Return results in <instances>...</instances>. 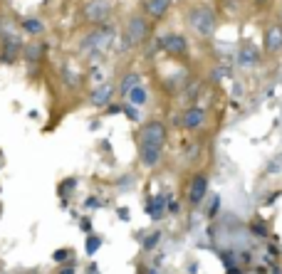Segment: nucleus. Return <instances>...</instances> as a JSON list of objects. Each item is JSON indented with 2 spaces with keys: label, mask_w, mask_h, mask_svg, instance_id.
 Returning <instances> with one entry per match:
<instances>
[{
  "label": "nucleus",
  "mask_w": 282,
  "mask_h": 274,
  "mask_svg": "<svg viewBox=\"0 0 282 274\" xmlns=\"http://www.w3.org/2000/svg\"><path fill=\"white\" fill-rule=\"evenodd\" d=\"M159 240H161V232H151V235L144 240V244H141V247H144V249H154V247L159 244Z\"/></svg>",
  "instance_id": "a211bd4d"
},
{
  "label": "nucleus",
  "mask_w": 282,
  "mask_h": 274,
  "mask_svg": "<svg viewBox=\"0 0 282 274\" xmlns=\"http://www.w3.org/2000/svg\"><path fill=\"white\" fill-rule=\"evenodd\" d=\"M149 33H151V28H149V23H146L144 18H141V15L129 18L126 30H124L126 45H129V47H139V45H144V42L149 40Z\"/></svg>",
  "instance_id": "20e7f679"
},
{
  "label": "nucleus",
  "mask_w": 282,
  "mask_h": 274,
  "mask_svg": "<svg viewBox=\"0 0 282 274\" xmlns=\"http://www.w3.org/2000/svg\"><path fill=\"white\" fill-rule=\"evenodd\" d=\"M166 195H156V198H151V203L146 205V210L151 212V217L154 220H161V215H164V210H166Z\"/></svg>",
  "instance_id": "4468645a"
},
{
  "label": "nucleus",
  "mask_w": 282,
  "mask_h": 274,
  "mask_svg": "<svg viewBox=\"0 0 282 274\" xmlns=\"http://www.w3.org/2000/svg\"><path fill=\"white\" fill-rule=\"evenodd\" d=\"M79 227H82V230H84V232H89V230H92V225H89V220H84V222H82V225H79Z\"/></svg>",
  "instance_id": "a878e982"
},
{
  "label": "nucleus",
  "mask_w": 282,
  "mask_h": 274,
  "mask_svg": "<svg viewBox=\"0 0 282 274\" xmlns=\"http://www.w3.org/2000/svg\"><path fill=\"white\" fill-rule=\"evenodd\" d=\"M252 232H255V235H260V237H265V235H267L265 222H262V220H255V222H252Z\"/></svg>",
  "instance_id": "aec40b11"
},
{
  "label": "nucleus",
  "mask_w": 282,
  "mask_h": 274,
  "mask_svg": "<svg viewBox=\"0 0 282 274\" xmlns=\"http://www.w3.org/2000/svg\"><path fill=\"white\" fill-rule=\"evenodd\" d=\"M228 274H240V272H238V269H230V272H228Z\"/></svg>",
  "instance_id": "cd10ccee"
},
{
  "label": "nucleus",
  "mask_w": 282,
  "mask_h": 274,
  "mask_svg": "<svg viewBox=\"0 0 282 274\" xmlns=\"http://www.w3.org/2000/svg\"><path fill=\"white\" fill-rule=\"evenodd\" d=\"M262 47H265V52H270V55L282 52V25H280V23H275V25H270V28L265 30Z\"/></svg>",
  "instance_id": "6e6552de"
},
{
  "label": "nucleus",
  "mask_w": 282,
  "mask_h": 274,
  "mask_svg": "<svg viewBox=\"0 0 282 274\" xmlns=\"http://www.w3.org/2000/svg\"><path fill=\"white\" fill-rule=\"evenodd\" d=\"M159 45L171 55V57H183L186 52H188V40L183 37V35H166V37H161L159 40Z\"/></svg>",
  "instance_id": "0eeeda50"
},
{
  "label": "nucleus",
  "mask_w": 282,
  "mask_h": 274,
  "mask_svg": "<svg viewBox=\"0 0 282 274\" xmlns=\"http://www.w3.org/2000/svg\"><path fill=\"white\" fill-rule=\"evenodd\" d=\"M99 247H102V237H94V235H92V237L87 240V254H94Z\"/></svg>",
  "instance_id": "6ab92c4d"
},
{
  "label": "nucleus",
  "mask_w": 282,
  "mask_h": 274,
  "mask_svg": "<svg viewBox=\"0 0 282 274\" xmlns=\"http://www.w3.org/2000/svg\"><path fill=\"white\" fill-rule=\"evenodd\" d=\"M87 205H89V207H99V205H102V203H99V200H97V198H89V200H87Z\"/></svg>",
  "instance_id": "5701e85b"
},
{
  "label": "nucleus",
  "mask_w": 282,
  "mask_h": 274,
  "mask_svg": "<svg viewBox=\"0 0 282 274\" xmlns=\"http://www.w3.org/2000/svg\"><path fill=\"white\" fill-rule=\"evenodd\" d=\"M164 143H166V126L161 121H149V124L141 126L139 148H159V151H164Z\"/></svg>",
  "instance_id": "7ed1b4c3"
},
{
  "label": "nucleus",
  "mask_w": 282,
  "mask_h": 274,
  "mask_svg": "<svg viewBox=\"0 0 282 274\" xmlns=\"http://www.w3.org/2000/svg\"><path fill=\"white\" fill-rule=\"evenodd\" d=\"M235 62L240 69H252L260 65V50L252 45V42H243L238 47V55H235Z\"/></svg>",
  "instance_id": "423d86ee"
},
{
  "label": "nucleus",
  "mask_w": 282,
  "mask_h": 274,
  "mask_svg": "<svg viewBox=\"0 0 282 274\" xmlns=\"http://www.w3.org/2000/svg\"><path fill=\"white\" fill-rule=\"evenodd\" d=\"M203 124H206V111H203L201 106L186 109V111L181 114V119H178V126H183V129H188V131H196V129H201Z\"/></svg>",
  "instance_id": "1a4fd4ad"
},
{
  "label": "nucleus",
  "mask_w": 282,
  "mask_h": 274,
  "mask_svg": "<svg viewBox=\"0 0 282 274\" xmlns=\"http://www.w3.org/2000/svg\"><path fill=\"white\" fill-rule=\"evenodd\" d=\"M67 257H70V252H67V249H57V252L52 254V259H55V262H60V264H65V262H67Z\"/></svg>",
  "instance_id": "412c9836"
},
{
  "label": "nucleus",
  "mask_w": 282,
  "mask_h": 274,
  "mask_svg": "<svg viewBox=\"0 0 282 274\" xmlns=\"http://www.w3.org/2000/svg\"><path fill=\"white\" fill-rule=\"evenodd\" d=\"M149 274H161V272H156V269H151V272H149Z\"/></svg>",
  "instance_id": "c85d7f7f"
},
{
  "label": "nucleus",
  "mask_w": 282,
  "mask_h": 274,
  "mask_svg": "<svg viewBox=\"0 0 282 274\" xmlns=\"http://www.w3.org/2000/svg\"><path fill=\"white\" fill-rule=\"evenodd\" d=\"M60 274H74V269H72V267H65V269H62Z\"/></svg>",
  "instance_id": "bb28decb"
},
{
  "label": "nucleus",
  "mask_w": 282,
  "mask_h": 274,
  "mask_svg": "<svg viewBox=\"0 0 282 274\" xmlns=\"http://www.w3.org/2000/svg\"><path fill=\"white\" fill-rule=\"evenodd\" d=\"M280 18H282V10H280Z\"/></svg>",
  "instance_id": "c756f323"
},
{
  "label": "nucleus",
  "mask_w": 282,
  "mask_h": 274,
  "mask_svg": "<svg viewBox=\"0 0 282 274\" xmlns=\"http://www.w3.org/2000/svg\"><path fill=\"white\" fill-rule=\"evenodd\" d=\"M20 28H23L28 35H42V33H45V23L37 20V18H25V20L20 23Z\"/></svg>",
  "instance_id": "2eb2a0df"
},
{
  "label": "nucleus",
  "mask_w": 282,
  "mask_h": 274,
  "mask_svg": "<svg viewBox=\"0 0 282 274\" xmlns=\"http://www.w3.org/2000/svg\"><path fill=\"white\" fill-rule=\"evenodd\" d=\"M111 42H114V30L109 25H97V30H92L89 35L82 37L79 50L82 52H89V55H99V52L109 50Z\"/></svg>",
  "instance_id": "f03ea898"
},
{
  "label": "nucleus",
  "mask_w": 282,
  "mask_h": 274,
  "mask_svg": "<svg viewBox=\"0 0 282 274\" xmlns=\"http://www.w3.org/2000/svg\"><path fill=\"white\" fill-rule=\"evenodd\" d=\"M126 114H129V116H131V119H134V121H136V119H139V114H136V111H134V109H131V106H126Z\"/></svg>",
  "instance_id": "b1692460"
},
{
  "label": "nucleus",
  "mask_w": 282,
  "mask_h": 274,
  "mask_svg": "<svg viewBox=\"0 0 282 274\" xmlns=\"http://www.w3.org/2000/svg\"><path fill=\"white\" fill-rule=\"evenodd\" d=\"M119 217H121V220H129V210H126V207H124V210H119Z\"/></svg>",
  "instance_id": "393cba45"
},
{
  "label": "nucleus",
  "mask_w": 282,
  "mask_h": 274,
  "mask_svg": "<svg viewBox=\"0 0 282 274\" xmlns=\"http://www.w3.org/2000/svg\"><path fill=\"white\" fill-rule=\"evenodd\" d=\"M111 94H114V87H111L109 82H102V84H97V89L92 92V104H94V106H106L109 99H111Z\"/></svg>",
  "instance_id": "f8f14e48"
},
{
  "label": "nucleus",
  "mask_w": 282,
  "mask_h": 274,
  "mask_svg": "<svg viewBox=\"0 0 282 274\" xmlns=\"http://www.w3.org/2000/svg\"><path fill=\"white\" fill-rule=\"evenodd\" d=\"M136 84H141V77H139L136 72H131V74H126V77L121 79V87H119V89H121V94L126 97V94H129V89H134Z\"/></svg>",
  "instance_id": "f3484780"
},
{
  "label": "nucleus",
  "mask_w": 282,
  "mask_h": 274,
  "mask_svg": "<svg viewBox=\"0 0 282 274\" xmlns=\"http://www.w3.org/2000/svg\"><path fill=\"white\" fill-rule=\"evenodd\" d=\"M23 55H25L28 62H40V57L45 55V45H42V42H33V45H28V47L23 50Z\"/></svg>",
  "instance_id": "dca6fc26"
},
{
  "label": "nucleus",
  "mask_w": 282,
  "mask_h": 274,
  "mask_svg": "<svg viewBox=\"0 0 282 274\" xmlns=\"http://www.w3.org/2000/svg\"><path fill=\"white\" fill-rule=\"evenodd\" d=\"M144 10H146L154 20H161V18H166V13L171 10V0H144Z\"/></svg>",
  "instance_id": "9b49d317"
},
{
  "label": "nucleus",
  "mask_w": 282,
  "mask_h": 274,
  "mask_svg": "<svg viewBox=\"0 0 282 274\" xmlns=\"http://www.w3.org/2000/svg\"><path fill=\"white\" fill-rule=\"evenodd\" d=\"M206 190H208V178H206V175H196V178L191 180L188 203H191V205H201L203 198H206Z\"/></svg>",
  "instance_id": "9d476101"
},
{
  "label": "nucleus",
  "mask_w": 282,
  "mask_h": 274,
  "mask_svg": "<svg viewBox=\"0 0 282 274\" xmlns=\"http://www.w3.org/2000/svg\"><path fill=\"white\" fill-rule=\"evenodd\" d=\"M126 99H129V104H134V106H144V104L149 102V92H146L144 84H136L134 89H129Z\"/></svg>",
  "instance_id": "ddd939ff"
},
{
  "label": "nucleus",
  "mask_w": 282,
  "mask_h": 274,
  "mask_svg": "<svg viewBox=\"0 0 282 274\" xmlns=\"http://www.w3.org/2000/svg\"><path fill=\"white\" fill-rule=\"evenodd\" d=\"M82 15L92 25H104L111 15V3L109 0H89V3L82 8Z\"/></svg>",
  "instance_id": "39448f33"
},
{
  "label": "nucleus",
  "mask_w": 282,
  "mask_h": 274,
  "mask_svg": "<svg viewBox=\"0 0 282 274\" xmlns=\"http://www.w3.org/2000/svg\"><path fill=\"white\" fill-rule=\"evenodd\" d=\"M188 25H191V30H193L196 35L211 37V35L215 33V28H218V20H215V13H213L208 5H196V8H191V13H188Z\"/></svg>",
  "instance_id": "f257e3e1"
},
{
  "label": "nucleus",
  "mask_w": 282,
  "mask_h": 274,
  "mask_svg": "<svg viewBox=\"0 0 282 274\" xmlns=\"http://www.w3.org/2000/svg\"><path fill=\"white\" fill-rule=\"evenodd\" d=\"M252 3H255L257 8H270V5L275 3V0H252Z\"/></svg>",
  "instance_id": "4be33fe9"
}]
</instances>
